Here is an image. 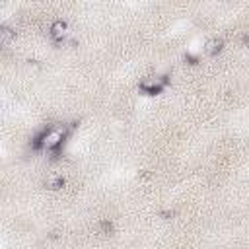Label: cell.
<instances>
[{"instance_id": "cell-1", "label": "cell", "mask_w": 249, "mask_h": 249, "mask_svg": "<svg viewBox=\"0 0 249 249\" xmlns=\"http://www.w3.org/2000/svg\"><path fill=\"white\" fill-rule=\"evenodd\" d=\"M66 134H68V126H64V124L49 126V128H45V130L37 136L35 146H37L39 150L53 152V150H56V148H60V146H62V142H64Z\"/></svg>"}, {"instance_id": "cell-2", "label": "cell", "mask_w": 249, "mask_h": 249, "mask_svg": "<svg viewBox=\"0 0 249 249\" xmlns=\"http://www.w3.org/2000/svg\"><path fill=\"white\" fill-rule=\"evenodd\" d=\"M165 84H167V78L163 76V74H158V72H154V74H146L142 80H140V89L142 91H146V93H160L163 88H165Z\"/></svg>"}, {"instance_id": "cell-3", "label": "cell", "mask_w": 249, "mask_h": 249, "mask_svg": "<svg viewBox=\"0 0 249 249\" xmlns=\"http://www.w3.org/2000/svg\"><path fill=\"white\" fill-rule=\"evenodd\" d=\"M51 39L54 43H64L68 37H70V29H68V23L62 21V19H56L51 23Z\"/></svg>"}, {"instance_id": "cell-4", "label": "cell", "mask_w": 249, "mask_h": 249, "mask_svg": "<svg viewBox=\"0 0 249 249\" xmlns=\"http://www.w3.org/2000/svg\"><path fill=\"white\" fill-rule=\"evenodd\" d=\"M222 49V39H218V37H212V39H208L204 45H202V54H206V56H212V54H216L218 51Z\"/></svg>"}, {"instance_id": "cell-5", "label": "cell", "mask_w": 249, "mask_h": 249, "mask_svg": "<svg viewBox=\"0 0 249 249\" xmlns=\"http://www.w3.org/2000/svg\"><path fill=\"white\" fill-rule=\"evenodd\" d=\"M14 39H16V31L12 27H8V25H2L0 27V43L4 47H8V45H12Z\"/></svg>"}, {"instance_id": "cell-6", "label": "cell", "mask_w": 249, "mask_h": 249, "mask_svg": "<svg viewBox=\"0 0 249 249\" xmlns=\"http://www.w3.org/2000/svg\"><path fill=\"white\" fill-rule=\"evenodd\" d=\"M62 185H64V177H62V175L54 173V175H49V177H47V187H49V189H60Z\"/></svg>"}]
</instances>
